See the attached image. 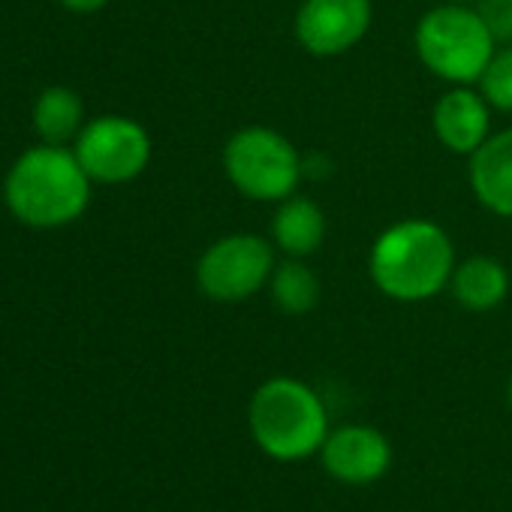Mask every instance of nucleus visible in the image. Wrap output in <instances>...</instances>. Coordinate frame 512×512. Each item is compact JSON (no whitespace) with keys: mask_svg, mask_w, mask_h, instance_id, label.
Instances as JSON below:
<instances>
[{"mask_svg":"<svg viewBox=\"0 0 512 512\" xmlns=\"http://www.w3.org/2000/svg\"><path fill=\"white\" fill-rule=\"evenodd\" d=\"M455 263L449 232L428 217L389 223L368 250L371 284L401 305H419L449 290Z\"/></svg>","mask_w":512,"mask_h":512,"instance_id":"obj_1","label":"nucleus"},{"mask_svg":"<svg viewBox=\"0 0 512 512\" xmlns=\"http://www.w3.org/2000/svg\"><path fill=\"white\" fill-rule=\"evenodd\" d=\"M4 199L13 217L25 226L58 229L85 214L91 202V178L76 151L43 142L13 163L4 181Z\"/></svg>","mask_w":512,"mask_h":512,"instance_id":"obj_2","label":"nucleus"},{"mask_svg":"<svg viewBox=\"0 0 512 512\" xmlns=\"http://www.w3.org/2000/svg\"><path fill=\"white\" fill-rule=\"evenodd\" d=\"M247 428L263 455L293 464L320 455L329 437V410L320 392L299 377H269L250 395Z\"/></svg>","mask_w":512,"mask_h":512,"instance_id":"obj_3","label":"nucleus"},{"mask_svg":"<svg viewBox=\"0 0 512 512\" xmlns=\"http://www.w3.org/2000/svg\"><path fill=\"white\" fill-rule=\"evenodd\" d=\"M497 37L473 4H437L413 28L422 67L446 85H476L497 52Z\"/></svg>","mask_w":512,"mask_h":512,"instance_id":"obj_4","label":"nucleus"},{"mask_svg":"<svg viewBox=\"0 0 512 512\" xmlns=\"http://www.w3.org/2000/svg\"><path fill=\"white\" fill-rule=\"evenodd\" d=\"M229 184L253 202H281L293 196L305 178V157L278 130L266 124L238 127L220 154Z\"/></svg>","mask_w":512,"mask_h":512,"instance_id":"obj_5","label":"nucleus"},{"mask_svg":"<svg viewBox=\"0 0 512 512\" xmlns=\"http://www.w3.org/2000/svg\"><path fill=\"white\" fill-rule=\"evenodd\" d=\"M275 266V244L269 238L256 232H232L202 250L196 284L205 299L238 305L269 287Z\"/></svg>","mask_w":512,"mask_h":512,"instance_id":"obj_6","label":"nucleus"},{"mask_svg":"<svg viewBox=\"0 0 512 512\" xmlns=\"http://www.w3.org/2000/svg\"><path fill=\"white\" fill-rule=\"evenodd\" d=\"M73 151L91 181L127 184L148 169L151 136L127 115H103L82 127Z\"/></svg>","mask_w":512,"mask_h":512,"instance_id":"obj_7","label":"nucleus"},{"mask_svg":"<svg viewBox=\"0 0 512 512\" xmlns=\"http://www.w3.org/2000/svg\"><path fill=\"white\" fill-rule=\"evenodd\" d=\"M371 0H302L293 34L314 58H341L353 52L371 31Z\"/></svg>","mask_w":512,"mask_h":512,"instance_id":"obj_8","label":"nucleus"},{"mask_svg":"<svg viewBox=\"0 0 512 512\" xmlns=\"http://www.w3.org/2000/svg\"><path fill=\"white\" fill-rule=\"evenodd\" d=\"M320 461L326 473L344 485H371L389 473L392 443L380 428L353 422L329 431Z\"/></svg>","mask_w":512,"mask_h":512,"instance_id":"obj_9","label":"nucleus"},{"mask_svg":"<svg viewBox=\"0 0 512 512\" xmlns=\"http://www.w3.org/2000/svg\"><path fill=\"white\" fill-rule=\"evenodd\" d=\"M491 106L473 85H449V91L431 109V127L437 142L449 154L470 157L491 136Z\"/></svg>","mask_w":512,"mask_h":512,"instance_id":"obj_10","label":"nucleus"},{"mask_svg":"<svg viewBox=\"0 0 512 512\" xmlns=\"http://www.w3.org/2000/svg\"><path fill=\"white\" fill-rule=\"evenodd\" d=\"M467 181L488 214L512 220V127L491 133L470 154Z\"/></svg>","mask_w":512,"mask_h":512,"instance_id":"obj_11","label":"nucleus"},{"mask_svg":"<svg viewBox=\"0 0 512 512\" xmlns=\"http://www.w3.org/2000/svg\"><path fill=\"white\" fill-rule=\"evenodd\" d=\"M326 241V214L323 208L308 196H287L278 202L272 217V244L284 256L308 260Z\"/></svg>","mask_w":512,"mask_h":512,"instance_id":"obj_12","label":"nucleus"},{"mask_svg":"<svg viewBox=\"0 0 512 512\" xmlns=\"http://www.w3.org/2000/svg\"><path fill=\"white\" fill-rule=\"evenodd\" d=\"M452 299L473 314L494 311L509 296V272L497 260V256H467V260L455 263V272L449 278Z\"/></svg>","mask_w":512,"mask_h":512,"instance_id":"obj_13","label":"nucleus"},{"mask_svg":"<svg viewBox=\"0 0 512 512\" xmlns=\"http://www.w3.org/2000/svg\"><path fill=\"white\" fill-rule=\"evenodd\" d=\"M85 127L82 97L70 88H49L34 103V130L46 145H67Z\"/></svg>","mask_w":512,"mask_h":512,"instance_id":"obj_14","label":"nucleus"},{"mask_svg":"<svg viewBox=\"0 0 512 512\" xmlns=\"http://www.w3.org/2000/svg\"><path fill=\"white\" fill-rule=\"evenodd\" d=\"M269 293L272 302L281 314L287 317H305L320 305V278L314 275V269L305 260H296V256H287L284 263L275 266L272 281H269Z\"/></svg>","mask_w":512,"mask_h":512,"instance_id":"obj_15","label":"nucleus"},{"mask_svg":"<svg viewBox=\"0 0 512 512\" xmlns=\"http://www.w3.org/2000/svg\"><path fill=\"white\" fill-rule=\"evenodd\" d=\"M476 88L494 112H512V43L497 46Z\"/></svg>","mask_w":512,"mask_h":512,"instance_id":"obj_16","label":"nucleus"},{"mask_svg":"<svg viewBox=\"0 0 512 512\" xmlns=\"http://www.w3.org/2000/svg\"><path fill=\"white\" fill-rule=\"evenodd\" d=\"M479 10L491 25L497 43H512V0H482Z\"/></svg>","mask_w":512,"mask_h":512,"instance_id":"obj_17","label":"nucleus"},{"mask_svg":"<svg viewBox=\"0 0 512 512\" xmlns=\"http://www.w3.org/2000/svg\"><path fill=\"white\" fill-rule=\"evenodd\" d=\"M58 4H64L73 13H97L109 4V0H58Z\"/></svg>","mask_w":512,"mask_h":512,"instance_id":"obj_18","label":"nucleus"},{"mask_svg":"<svg viewBox=\"0 0 512 512\" xmlns=\"http://www.w3.org/2000/svg\"><path fill=\"white\" fill-rule=\"evenodd\" d=\"M506 401H509V407H512V374H509V383H506Z\"/></svg>","mask_w":512,"mask_h":512,"instance_id":"obj_19","label":"nucleus"},{"mask_svg":"<svg viewBox=\"0 0 512 512\" xmlns=\"http://www.w3.org/2000/svg\"><path fill=\"white\" fill-rule=\"evenodd\" d=\"M452 4H479V0H452Z\"/></svg>","mask_w":512,"mask_h":512,"instance_id":"obj_20","label":"nucleus"}]
</instances>
